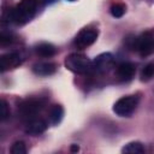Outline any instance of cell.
<instances>
[{
  "mask_svg": "<svg viewBox=\"0 0 154 154\" xmlns=\"http://www.w3.org/2000/svg\"><path fill=\"white\" fill-rule=\"evenodd\" d=\"M38 0H22L16 7L11 8L7 12V20L16 23V24H25L37 12L38 8Z\"/></svg>",
  "mask_w": 154,
  "mask_h": 154,
  "instance_id": "obj_1",
  "label": "cell"
},
{
  "mask_svg": "<svg viewBox=\"0 0 154 154\" xmlns=\"http://www.w3.org/2000/svg\"><path fill=\"white\" fill-rule=\"evenodd\" d=\"M128 47L136 51L141 57H148L154 53V35L149 31L142 32L140 36L128 38Z\"/></svg>",
  "mask_w": 154,
  "mask_h": 154,
  "instance_id": "obj_2",
  "label": "cell"
},
{
  "mask_svg": "<svg viewBox=\"0 0 154 154\" xmlns=\"http://www.w3.org/2000/svg\"><path fill=\"white\" fill-rule=\"evenodd\" d=\"M65 66L75 73H88L93 70V60L84 54L72 53L65 58Z\"/></svg>",
  "mask_w": 154,
  "mask_h": 154,
  "instance_id": "obj_3",
  "label": "cell"
},
{
  "mask_svg": "<svg viewBox=\"0 0 154 154\" xmlns=\"http://www.w3.org/2000/svg\"><path fill=\"white\" fill-rule=\"evenodd\" d=\"M140 97L137 95L122 96L113 105V112L119 117H130L137 108Z\"/></svg>",
  "mask_w": 154,
  "mask_h": 154,
  "instance_id": "obj_4",
  "label": "cell"
},
{
  "mask_svg": "<svg viewBox=\"0 0 154 154\" xmlns=\"http://www.w3.org/2000/svg\"><path fill=\"white\" fill-rule=\"evenodd\" d=\"M45 105H46V101L41 97H26L19 103L18 112L25 119H30L32 117H36Z\"/></svg>",
  "mask_w": 154,
  "mask_h": 154,
  "instance_id": "obj_5",
  "label": "cell"
},
{
  "mask_svg": "<svg viewBox=\"0 0 154 154\" xmlns=\"http://www.w3.org/2000/svg\"><path fill=\"white\" fill-rule=\"evenodd\" d=\"M97 38V30L91 29V28H84L82 29L75 37L73 45L78 49H84L93 45Z\"/></svg>",
  "mask_w": 154,
  "mask_h": 154,
  "instance_id": "obj_6",
  "label": "cell"
},
{
  "mask_svg": "<svg viewBox=\"0 0 154 154\" xmlns=\"http://www.w3.org/2000/svg\"><path fill=\"white\" fill-rule=\"evenodd\" d=\"M24 61V55L20 52H8L4 55H1L0 58V70L2 72L12 70L18 67L19 65H22V63Z\"/></svg>",
  "mask_w": 154,
  "mask_h": 154,
  "instance_id": "obj_7",
  "label": "cell"
},
{
  "mask_svg": "<svg viewBox=\"0 0 154 154\" xmlns=\"http://www.w3.org/2000/svg\"><path fill=\"white\" fill-rule=\"evenodd\" d=\"M114 65V57L111 53H101L93 60V70L97 73L108 72Z\"/></svg>",
  "mask_w": 154,
  "mask_h": 154,
  "instance_id": "obj_8",
  "label": "cell"
},
{
  "mask_svg": "<svg viewBox=\"0 0 154 154\" xmlns=\"http://www.w3.org/2000/svg\"><path fill=\"white\" fill-rule=\"evenodd\" d=\"M47 126H48V123L45 119L38 118V117H32L30 119H26L24 130L26 134H29L31 136H37V135H41L42 132H45Z\"/></svg>",
  "mask_w": 154,
  "mask_h": 154,
  "instance_id": "obj_9",
  "label": "cell"
},
{
  "mask_svg": "<svg viewBox=\"0 0 154 154\" xmlns=\"http://www.w3.org/2000/svg\"><path fill=\"white\" fill-rule=\"evenodd\" d=\"M135 72H136V66H135V64H132L130 61H123V63H120L117 66V70H116L117 78L119 81H122V82L130 81L135 76Z\"/></svg>",
  "mask_w": 154,
  "mask_h": 154,
  "instance_id": "obj_10",
  "label": "cell"
},
{
  "mask_svg": "<svg viewBox=\"0 0 154 154\" xmlns=\"http://www.w3.org/2000/svg\"><path fill=\"white\" fill-rule=\"evenodd\" d=\"M32 71L37 76L47 77V76H51V75L55 73L57 65L54 63H49V61H40V63H36L32 66Z\"/></svg>",
  "mask_w": 154,
  "mask_h": 154,
  "instance_id": "obj_11",
  "label": "cell"
},
{
  "mask_svg": "<svg viewBox=\"0 0 154 154\" xmlns=\"http://www.w3.org/2000/svg\"><path fill=\"white\" fill-rule=\"evenodd\" d=\"M35 53H36L38 57H42V58H51V57L55 55L57 48H55V46H53L52 43L41 42V43H38V45L35 47Z\"/></svg>",
  "mask_w": 154,
  "mask_h": 154,
  "instance_id": "obj_12",
  "label": "cell"
},
{
  "mask_svg": "<svg viewBox=\"0 0 154 154\" xmlns=\"http://www.w3.org/2000/svg\"><path fill=\"white\" fill-rule=\"evenodd\" d=\"M64 117V108L60 105H53L48 111V120L52 125H58Z\"/></svg>",
  "mask_w": 154,
  "mask_h": 154,
  "instance_id": "obj_13",
  "label": "cell"
},
{
  "mask_svg": "<svg viewBox=\"0 0 154 154\" xmlns=\"http://www.w3.org/2000/svg\"><path fill=\"white\" fill-rule=\"evenodd\" d=\"M123 153H130V154H138V153H144V147L141 142L134 141V142H129L128 144H125L122 149Z\"/></svg>",
  "mask_w": 154,
  "mask_h": 154,
  "instance_id": "obj_14",
  "label": "cell"
},
{
  "mask_svg": "<svg viewBox=\"0 0 154 154\" xmlns=\"http://www.w3.org/2000/svg\"><path fill=\"white\" fill-rule=\"evenodd\" d=\"M154 77V63L147 64L142 71H141V79L142 81H149Z\"/></svg>",
  "mask_w": 154,
  "mask_h": 154,
  "instance_id": "obj_15",
  "label": "cell"
},
{
  "mask_svg": "<svg viewBox=\"0 0 154 154\" xmlns=\"http://www.w3.org/2000/svg\"><path fill=\"white\" fill-rule=\"evenodd\" d=\"M125 11H126V7H125V5L122 4V2H117V4L112 5V7H111V14H112L113 17H116V18L123 17L124 13H125Z\"/></svg>",
  "mask_w": 154,
  "mask_h": 154,
  "instance_id": "obj_16",
  "label": "cell"
},
{
  "mask_svg": "<svg viewBox=\"0 0 154 154\" xmlns=\"http://www.w3.org/2000/svg\"><path fill=\"white\" fill-rule=\"evenodd\" d=\"M11 153L12 154H25L26 153L25 143L23 141H16L11 147Z\"/></svg>",
  "mask_w": 154,
  "mask_h": 154,
  "instance_id": "obj_17",
  "label": "cell"
},
{
  "mask_svg": "<svg viewBox=\"0 0 154 154\" xmlns=\"http://www.w3.org/2000/svg\"><path fill=\"white\" fill-rule=\"evenodd\" d=\"M10 117V107L7 102L2 99L1 100V120H6Z\"/></svg>",
  "mask_w": 154,
  "mask_h": 154,
  "instance_id": "obj_18",
  "label": "cell"
},
{
  "mask_svg": "<svg viewBox=\"0 0 154 154\" xmlns=\"http://www.w3.org/2000/svg\"><path fill=\"white\" fill-rule=\"evenodd\" d=\"M78 149H79V148H78L77 144H72V146H71V150H72V152H77Z\"/></svg>",
  "mask_w": 154,
  "mask_h": 154,
  "instance_id": "obj_19",
  "label": "cell"
},
{
  "mask_svg": "<svg viewBox=\"0 0 154 154\" xmlns=\"http://www.w3.org/2000/svg\"><path fill=\"white\" fill-rule=\"evenodd\" d=\"M38 1H42V2H45V4H48V2H52V1H54V0H38Z\"/></svg>",
  "mask_w": 154,
  "mask_h": 154,
  "instance_id": "obj_20",
  "label": "cell"
},
{
  "mask_svg": "<svg viewBox=\"0 0 154 154\" xmlns=\"http://www.w3.org/2000/svg\"><path fill=\"white\" fill-rule=\"evenodd\" d=\"M153 1H154V0H153Z\"/></svg>",
  "mask_w": 154,
  "mask_h": 154,
  "instance_id": "obj_21",
  "label": "cell"
}]
</instances>
